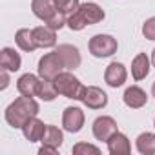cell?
<instances>
[{
  "mask_svg": "<svg viewBox=\"0 0 155 155\" xmlns=\"http://www.w3.org/2000/svg\"><path fill=\"white\" fill-rule=\"evenodd\" d=\"M62 140H64L62 131H60L57 126L46 124V131H44V135H42V139H40L42 146H49V148H57V150H58L60 144H62Z\"/></svg>",
  "mask_w": 155,
  "mask_h": 155,
  "instance_id": "cell-20",
  "label": "cell"
},
{
  "mask_svg": "<svg viewBox=\"0 0 155 155\" xmlns=\"http://www.w3.org/2000/svg\"><path fill=\"white\" fill-rule=\"evenodd\" d=\"M15 42H17V46L22 51H28V53H31V51H35L38 48L37 42H35V37H33V29H26V28H22V29L17 31Z\"/></svg>",
  "mask_w": 155,
  "mask_h": 155,
  "instance_id": "cell-19",
  "label": "cell"
},
{
  "mask_svg": "<svg viewBox=\"0 0 155 155\" xmlns=\"http://www.w3.org/2000/svg\"><path fill=\"white\" fill-rule=\"evenodd\" d=\"M9 71L8 69H4L2 68V71H0V77H2V86H0V88H2V90H6L8 86H9V75H8Z\"/></svg>",
  "mask_w": 155,
  "mask_h": 155,
  "instance_id": "cell-27",
  "label": "cell"
},
{
  "mask_svg": "<svg viewBox=\"0 0 155 155\" xmlns=\"http://www.w3.org/2000/svg\"><path fill=\"white\" fill-rule=\"evenodd\" d=\"M53 84H55L58 95H64L66 99H73V101H82L84 91H86V86L69 71L58 73L53 79Z\"/></svg>",
  "mask_w": 155,
  "mask_h": 155,
  "instance_id": "cell-3",
  "label": "cell"
},
{
  "mask_svg": "<svg viewBox=\"0 0 155 155\" xmlns=\"http://www.w3.org/2000/svg\"><path fill=\"white\" fill-rule=\"evenodd\" d=\"M38 102L33 99V97H28V95H22L18 99H15V102H11L4 113L6 117V122L13 128H22L31 117H37L38 113Z\"/></svg>",
  "mask_w": 155,
  "mask_h": 155,
  "instance_id": "cell-1",
  "label": "cell"
},
{
  "mask_svg": "<svg viewBox=\"0 0 155 155\" xmlns=\"http://www.w3.org/2000/svg\"><path fill=\"white\" fill-rule=\"evenodd\" d=\"M55 51L58 53V57H60V60H62L66 69H77L81 66V62H82L79 49H77L75 46H71V44H60Z\"/></svg>",
  "mask_w": 155,
  "mask_h": 155,
  "instance_id": "cell-9",
  "label": "cell"
},
{
  "mask_svg": "<svg viewBox=\"0 0 155 155\" xmlns=\"http://www.w3.org/2000/svg\"><path fill=\"white\" fill-rule=\"evenodd\" d=\"M20 64H22V58H20V55L13 48H4L2 51H0V66H2L4 69L18 71Z\"/></svg>",
  "mask_w": 155,
  "mask_h": 155,
  "instance_id": "cell-17",
  "label": "cell"
},
{
  "mask_svg": "<svg viewBox=\"0 0 155 155\" xmlns=\"http://www.w3.org/2000/svg\"><path fill=\"white\" fill-rule=\"evenodd\" d=\"M31 11L37 18L48 22L58 9H57V4L55 0H33L31 2Z\"/></svg>",
  "mask_w": 155,
  "mask_h": 155,
  "instance_id": "cell-12",
  "label": "cell"
},
{
  "mask_svg": "<svg viewBox=\"0 0 155 155\" xmlns=\"http://www.w3.org/2000/svg\"><path fill=\"white\" fill-rule=\"evenodd\" d=\"M62 126L69 133H79L84 126V111L75 106L66 108L62 113Z\"/></svg>",
  "mask_w": 155,
  "mask_h": 155,
  "instance_id": "cell-7",
  "label": "cell"
},
{
  "mask_svg": "<svg viewBox=\"0 0 155 155\" xmlns=\"http://www.w3.org/2000/svg\"><path fill=\"white\" fill-rule=\"evenodd\" d=\"M57 95H58V91H57L53 81L40 79V82H38V90H37V97H40V99L46 101V102H51V101H55Z\"/></svg>",
  "mask_w": 155,
  "mask_h": 155,
  "instance_id": "cell-22",
  "label": "cell"
},
{
  "mask_svg": "<svg viewBox=\"0 0 155 155\" xmlns=\"http://www.w3.org/2000/svg\"><path fill=\"white\" fill-rule=\"evenodd\" d=\"M122 99H124V104H126L128 108H131V110H139V108H142V106L148 102L146 91H144L142 88H139V86H130V88L124 91Z\"/></svg>",
  "mask_w": 155,
  "mask_h": 155,
  "instance_id": "cell-11",
  "label": "cell"
},
{
  "mask_svg": "<svg viewBox=\"0 0 155 155\" xmlns=\"http://www.w3.org/2000/svg\"><path fill=\"white\" fill-rule=\"evenodd\" d=\"M90 53L97 58H106V57H111L117 53V38H113L111 35H95L90 38Z\"/></svg>",
  "mask_w": 155,
  "mask_h": 155,
  "instance_id": "cell-4",
  "label": "cell"
},
{
  "mask_svg": "<svg viewBox=\"0 0 155 155\" xmlns=\"http://www.w3.org/2000/svg\"><path fill=\"white\" fill-rule=\"evenodd\" d=\"M135 144H137L139 153H142V155H153L155 153V135L150 133V131L140 133L137 137V142Z\"/></svg>",
  "mask_w": 155,
  "mask_h": 155,
  "instance_id": "cell-21",
  "label": "cell"
},
{
  "mask_svg": "<svg viewBox=\"0 0 155 155\" xmlns=\"http://www.w3.org/2000/svg\"><path fill=\"white\" fill-rule=\"evenodd\" d=\"M151 93H153V97H155V82H153V86H151Z\"/></svg>",
  "mask_w": 155,
  "mask_h": 155,
  "instance_id": "cell-29",
  "label": "cell"
},
{
  "mask_svg": "<svg viewBox=\"0 0 155 155\" xmlns=\"http://www.w3.org/2000/svg\"><path fill=\"white\" fill-rule=\"evenodd\" d=\"M153 126H155V122H153Z\"/></svg>",
  "mask_w": 155,
  "mask_h": 155,
  "instance_id": "cell-30",
  "label": "cell"
},
{
  "mask_svg": "<svg viewBox=\"0 0 155 155\" xmlns=\"http://www.w3.org/2000/svg\"><path fill=\"white\" fill-rule=\"evenodd\" d=\"M46 26H49L51 29H55V31H58V29H62L64 26H68V18H66V15L64 13H60V11H57L48 22H46Z\"/></svg>",
  "mask_w": 155,
  "mask_h": 155,
  "instance_id": "cell-25",
  "label": "cell"
},
{
  "mask_svg": "<svg viewBox=\"0 0 155 155\" xmlns=\"http://www.w3.org/2000/svg\"><path fill=\"white\" fill-rule=\"evenodd\" d=\"M37 69H38V77H40V79L53 81L55 77H57L58 73H62V69H66V68H64V64H62L58 53H57V51H51V53H46V55L38 60V68H37Z\"/></svg>",
  "mask_w": 155,
  "mask_h": 155,
  "instance_id": "cell-5",
  "label": "cell"
},
{
  "mask_svg": "<svg viewBox=\"0 0 155 155\" xmlns=\"http://www.w3.org/2000/svg\"><path fill=\"white\" fill-rule=\"evenodd\" d=\"M148 73H150V58L146 53H139L131 62V75L135 81H142L148 77Z\"/></svg>",
  "mask_w": 155,
  "mask_h": 155,
  "instance_id": "cell-18",
  "label": "cell"
},
{
  "mask_svg": "<svg viewBox=\"0 0 155 155\" xmlns=\"http://www.w3.org/2000/svg\"><path fill=\"white\" fill-rule=\"evenodd\" d=\"M82 102H84V106H88L90 110H102V108L108 104V95H106L101 88H97V86H86Z\"/></svg>",
  "mask_w": 155,
  "mask_h": 155,
  "instance_id": "cell-10",
  "label": "cell"
},
{
  "mask_svg": "<svg viewBox=\"0 0 155 155\" xmlns=\"http://www.w3.org/2000/svg\"><path fill=\"white\" fill-rule=\"evenodd\" d=\"M108 151L111 155H128L131 151V146H130V140L124 133L117 131L110 140H108Z\"/></svg>",
  "mask_w": 155,
  "mask_h": 155,
  "instance_id": "cell-16",
  "label": "cell"
},
{
  "mask_svg": "<svg viewBox=\"0 0 155 155\" xmlns=\"http://www.w3.org/2000/svg\"><path fill=\"white\" fill-rule=\"evenodd\" d=\"M126 77H128V71L120 62H111L104 71V81L110 88H120L126 82Z\"/></svg>",
  "mask_w": 155,
  "mask_h": 155,
  "instance_id": "cell-8",
  "label": "cell"
},
{
  "mask_svg": "<svg viewBox=\"0 0 155 155\" xmlns=\"http://www.w3.org/2000/svg\"><path fill=\"white\" fill-rule=\"evenodd\" d=\"M22 133H24V137L29 140V142H37V140H40L42 139V135H44V131H46V124L40 120V119H37V117H31L22 128Z\"/></svg>",
  "mask_w": 155,
  "mask_h": 155,
  "instance_id": "cell-13",
  "label": "cell"
},
{
  "mask_svg": "<svg viewBox=\"0 0 155 155\" xmlns=\"http://www.w3.org/2000/svg\"><path fill=\"white\" fill-rule=\"evenodd\" d=\"M71 151H73L75 155H88V153H91V155H99V153H101V150H99L97 146L88 144V142H79V144H75Z\"/></svg>",
  "mask_w": 155,
  "mask_h": 155,
  "instance_id": "cell-24",
  "label": "cell"
},
{
  "mask_svg": "<svg viewBox=\"0 0 155 155\" xmlns=\"http://www.w3.org/2000/svg\"><path fill=\"white\" fill-rule=\"evenodd\" d=\"M55 4H57V9L60 11V13H64V15H71V13H75L77 9H79V0H55Z\"/></svg>",
  "mask_w": 155,
  "mask_h": 155,
  "instance_id": "cell-23",
  "label": "cell"
},
{
  "mask_svg": "<svg viewBox=\"0 0 155 155\" xmlns=\"http://www.w3.org/2000/svg\"><path fill=\"white\" fill-rule=\"evenodd\" d=\"M117 122L113 117H108V115H102V117H97L93 120V135L97 140H104L108 142L115 133H117Z\"/></svg>",
  "mask_w": 155,
  "mask_h": 155,
  "instance_id": "cell-6",
  "label": "cell"
},
{
  "mask_svg": "<svg viewBox=\"0 0 155 155\" xmlns=\"http://www.w3.org/2000/svg\"><path fill=\"white\" fill-rule=\"evenodd\" d=\"M38 82L40 79L33 73H26L17 81V90L20 95H28V97H37V90H38Z\"/></svg>",
  "mask_w": 155,
  "mask_h": 155,
  "instance_id": "cell-15",
  "label": "cell"
},
{
  "mask_svg": "<svg viewBox=\"0 0 155 155\" xmlns=\"http://www.w3.org/2000/svg\"><path fill=\"white\" fill-rule=\"evenodd\" d=\"M33 37L38 48H53L57 44V31L49 26H38L33 29Z\"/></svg>",
  "mask_w": 155,
  "mask_h": 155,
  "instance_id": "cell-14",
  "label": "cell"
},
{
  "mask_svg": "<svg viewBox=\"0 0 155 155\" xmlns=\"http://www.w3.org/2000/svg\"><path fill=\"white\" fill-rule=\"evenodd\" d=\"M142 35L148 38V40H155V17L148 18L142 26Z\"/></svg>",
  "mask_w": 155,
  "mask_h": 155,
  "instance_id": "cell-26",
  "label": "cell"
},
{
  "mask_svg": "<svg viewBox=\"0 0 155 155\" xmlns=\"http://www.w3.org/2000/svg\"><path fill=\"white\" fill-rule=\"evenodd\" d=\"M151 64H153V68H155V49H153V53H151Z\"/></svg>",
  "mask_w": 155,
  "mask_h": 155,
  "instance_id": "cell-28",
  "label": "cell"
},
{
  "mask_svg": "<svg viewBox=\"0 0 155 155\" xmlns=\"http://www.w3.org/2000/svg\"><path fill=\"white\" fill-rule=\"evenodd\" d=\"M104 17H106V13L99 4L86 2V4H81L79 9L68 17V28L71 31H81L86 26H93V24L104 20Z\"/></svg>",
  "mask_w": 155,
  "mask_h": 155,
  "instance_id": "cell-2",
  "label": "cell"
}]
</instances>
